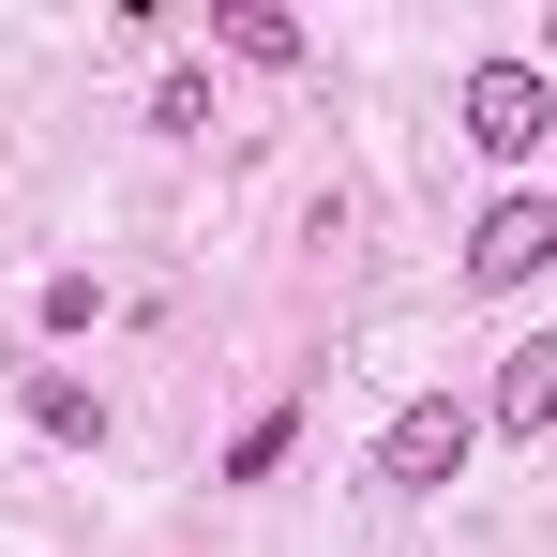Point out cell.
<instances>
[{
  "mask_svg": "<svg viewBox=\"0 0 557 557\" xmlns=\"http://www.w3.org/2000/svg\"><path fill=\"white\" fill-rule=\"evenodd\" d=\"M453 121H467V151L528 166V151L557 136V91H543V61H467V76H453Z\"/></svg>",
  "mask_w": 557,
  "mask_h": 557,
  "instance_id": "6da1fadb",
  "label": "cell"
},
{
  "mask_svg": "<svg viewBox=\"0 0 557 557\" xmlns=\"http://www.w3.org/2000/svg\"><path fill=\"white\" fill-rule=\"evenodd\" d=\"M467 453H482V407L422 392V407H392V437H376V482H392V497H437Z\"/></svg>",
  "mask_w": 557,
  "mask_h": 557,
  "instance_id": "7a4b0ae2",
  "label": "cell"
},
{
  "mask_svg": "<svg viewBox=\"0 0 557 557\" xmlns=\"http://www.w3.org/2000/svg\"><path fill=\"white\" fill-rule=\"evenodd\" d=\"M543 257H557V196H497L467 226V286H528Z\"/></svg>",
  "mask_w": 557,
  "mask_h": 557,
  "instance_id": "3957f363",
  "label": "cell"
},
{
  "mask_svg": "<svg viewBox=\"0 0 557 557\" xmlns=\"http://www.w3.org/2000/svg\"><path fill=\"white\" fill-rule=\"evenodd\" d=\"M497 437H557V332H528L512 362H497V407H482Z\"/></svg>",
  "mask_w": 557,
  "mask_h": 557,
  "instance_id": "277c9868",
  "label": "cell"
},
{
  "mask_svg": "<svg viewBox=\"0 0 557 557\" xmlns=\"http://www.w3.org/2000/svg\"><path fill=\"white\" fill-rule=\"evenodd\" d=\"M30 422H46V437H106V407H91V376H30Z\"/></svg>",
  "mask_w": 557,
  "mask_h": 557,
  "instance_id": "5b68a950",
  "label": "cell"
},
{
  "mask_svg": "<svg viewBox=\"0 0 557 557\" xmlns=\"http://www.w3.org/2000/svg\"><path fill=\"white\" fill-rule=\"evenodd\" d=\"M226 46H242V61H272V76H286V61H301V30H286L272 0H226Z\"/></svg>",
  "mask_w": 557,
  "mask_h": 557,
  "instance_id": "8992f818",
  "label": "cell"
},
{
  "mask_svg": "<svg viewBox=\"0 0 557 557\" xmlns=\"http://www.w3.org/2000/svg\"><path fill=\"white\" fill-rule=\"evenodd\" d=\"M543 46H557V0H543Z\"/></svg>",
  "mask_w": 557,
  "mask_h": 557,
  "instance_id": "52a82bcc",
  "label": "cell"
}]
</instances>
